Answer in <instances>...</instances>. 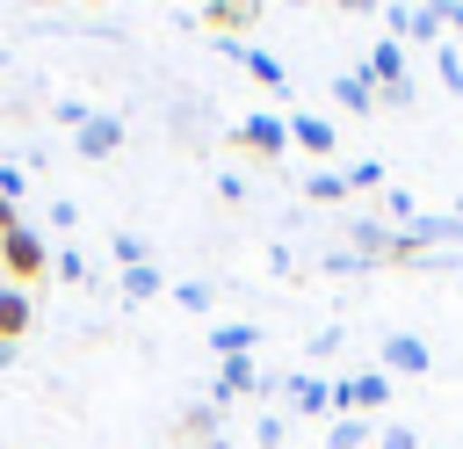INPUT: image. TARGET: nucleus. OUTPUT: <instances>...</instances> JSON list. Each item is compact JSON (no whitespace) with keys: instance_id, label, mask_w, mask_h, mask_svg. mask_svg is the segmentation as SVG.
<instances>
[{"instance_id":"nucleus-5","label":"nucleus","mask_w":463,"mask_h":449,"mask_svg":"<svg viewBox=\"0 0 463 449\" xmlns=\"http://www.w3.org/2000/svg\"><path fill=\"white\" fill-rule=\"evenodd\" d=\"M232 145H246V152H260V159H282V152H289V123H282V116H239V123H232Z\"/></svg>"},{"instance_id":"nucleus-15","label":"nucleus","mask_w":463,"mask_h":449,"mask_svg":"<svg viewBox=\"0 0 463 449\" xmlns=\"http://www.w3.org/2000/svg\"><path fill=\"white\" fill-rule=\"evenodd\" d=\"M253 340H260V326H210V348L232 362V355H253Z\"/></svg>"},{"instance_id":"nucleus-24","label":"nucleus","mask_w":463,"mask_h":449,"mask_svg":"<svg viewBox=\"0 0 463 449\" xmlns=\"http://www.w3.org/2000/svg\"><path fill=\"white\" fill-rule=\"evenodd\" d=\"M282 435H289V427H282V413H260V427H253V442H260V449H282Z\"/></svg>"},{"instance_id":"nucleus-18","label":"nucleus","mask_w":463,"mask_h":449,"mask_svg":"<svg viewBox=\"0 0 463 449\" xmlns=\"http://www.w3.org/2000/svg\"><path fill=\"white\" fill-rule=\"evenodd\" d=\"M181 435H195L203 449H224V442H217V406H195V413L181 420Z\"/></svg>"},{"instance_id":"nucleus-20","label":"nucleus","mask_w":463,"mask_h":449,"mask_svg":"<svg viewBox=\"0 0 463 449\" xmlns=\"http://www.w3.org/2000/svg\"><path fill=\"white\" fill-rule=\"evenodd\" d=\"M174 304H181V311H210L217 290H210V282H174Z\"/></svg>"},{"instance_id":"nucleus-23","label":"nucleus","mask_w":463,"mask_h":449,"mask_svg":"<svg viewBox=\"0 0 463 449\" xmlns=\"http://www.w3.org/2000/svg\"><path fill=\"white\" fill-rule=\"evenodd\" d=\"M383 210H391L398 224H412V217H420V203H412V188H383Z\"/></svg>"},{"instance_id":"nucleus-4","label":"nucleus","mask_w":463,"mask_h":449,"mask_svg":"<svg viewBox=\"0 0 463 449\" xmlns=\"http://www.w3.org/2000/svg\"><path fill=\"white\" fill-rule=\"evenodd\" d=\"M383 22H391V43H398V36H405V43H434V51L449 43V22H441V7H427V0H405V7H391Z\"/></svg>"},{"instance_id":"nucleus-28","label":"nucleus","mask_w":463,"mask_h":449,"mask_svg":"<svg viewBox=\"0 0 463 449\" xmlns=\"http://www.w3.org/2000/svg\"><path fill=\"white\" fill-rule=\"evenodd\" d=\"M0 196H7V203L22 196V167H0Z\"/></svg>"},{"instance_id":"nucleus-6","label":"nucleus","mask_w":463,"mask_h":449,"mask_svg":"<svg viewBox=\"0 0 463 449\" xmlns=\"http://www.w3.org/2000/svg\"><path fill=\"white\" fill-rule=\"evenodd\" d=\"M72 145H80V159H109V152H123V116L94 109V116L72 130Z\"/></svg>"},{"instance_id":"nucleus-31","label":"nucleus","mask_w":463,"mask_h":449,"mask_svg":"<svg viewBox=\"0 0 463 449\" xmlns=\"http://www.w3.org/2000/svg\"><path fill=\"white\" fill-rule=\"evenodd\" d=\"M7 362H14V348H7V340H0V369H7Z\"/></svg>"},{"instance_id":"nucleus-27","label":"nucleus","mask_w":463,"mask_h":449,"mask_svg":"<svg viewBox=\"0 0 463 449\" xmlns=\"http://www.w3.org/2000/svg\"><path fill=\"white\" fill-rule=\"evenodd\" d=\"M376 449H420V435H412V427H383V435H376Z\"/></svg>"},{"instance_id":"nucleus-25","label":"nucleus","mask_w":463,"mask_h":449,"mask_svg":"<svg viewBox=\"0 0 463 449\" xmlns=\"http://www.w3.org/2000/svg\"><path fill=\"white\" fill-rule=\"evenodd\" d=\"M87 116H94V109H87V101H80V94H58V123H72V130H80V123H87Z\"/></svg>"},{"instance_id":"nucleus-14","label":"nucleus","mask_w":463,"mask_h":449,"mask_svg":"<svg viewBox=\"0 0 463 449\" xmlns=\"http://www.w3.org/2000/svg\"><path fill=\"white\" fill-rule=\"evenodd\" d=\"M159 290H166V275H159L152 261H137V268H123V297H130V304H145V297H159Z\"/></svg>"},{"instance_id":"nucleus-3","label":"nucleus","mask_w":463,"mask_h":449,"mask_svg":"<svg viewBox=\"0 0 463 449\" xmlns=\"http://www.w3.org/2000/svg\"><path fill=\"white\" fill-rule=\"evenodd\" d=\"M391 391H398V384H391L383 369H354V377H340V384H333V413H354V420H369V413H376Z\"/></svg>"},{"instance_id":"nucleus-8","label":"nucleus","mask_w":463,"mask_h":449,"mask_svg":"<svg viewBox=\"0 0 463 449\" xmlns=\"http://www.w3.org/2000/svg\"><path fill=\"white\" fill-rule=\"evenodd\" d=\"M217 51H224L232 65H246V72H253L260 87H289V72H282V58H268L260 43H246V36H239V43H217Z\"/></svg>"},{"instance_id":"nucleus-26","label":"nucleus","mask_w":463,"mask_h":449,"mask_svg":"<svg viewBox=\"0 0 463 449\" xmlns=\"http://www.w3.org/2000/svg\"><path fill=\"white\" fill-rule=\"evenodd\" d=\"M116 261L137 268V261H145V239H137V232H116Z\"/></svg>"},{"instance_id":"nucleus-9","label":"nucleus","mask_w":463,"mask_h":449,"mask_svg":"<svg viewBox=\"0 0 463 449\" xmlns=\"http://www.w3.org/2000/svg\"><path fill=\"white\" fill-rule=\"evenodd\" d=\"M427 362H434L427 340H412V333H383V377H398V369H405V377H427Z\"/></svg>"},{"instance_id":"nucleus-17","label":"nucleus","mask_w":463,"mask_h":449,"mask_svg":"<svg viewBox=\"0 0 463 449\" xmlns=\"http://www.w3.org/2000/svg\"><path fill=\"white\" fill-rule=\"evenodd\" d=\"M362 442H376V435H369V420H354V413H340L333 435H326V449H362Z\"/></svg>"},{"instance_id":"nucleus-19","label":"nucleus","mask_w":463,"mask_h":449,"mask_svg":"<svg viewBox=\"0 0 463 449\" xmlns=\"http://www.w3.org/2000/svg\"><path fill=\"white\" fill-rule=\"evenodd\" d=\"M51 275H58V282H87V253H80V246H58V253H51Z\"/></svg>"},{"instance_id":"nucleus-11","label":"nucleus","mask_w":463,"mask_h":449,"mask_svg":"<svg viewBox=\"0 0 463 449\" xmlns=\"http://www.w3.org/2000/svg\"><path fill=\"white\" fill-rule=\"evenodd\" d=\"M289 413H304V420L333 413V384L326 377H289Z\"/></svg>"},{"instance_id":"nucleus-12","label":"nucleus","mask_w":463,"mask_h":449,"mask_svg":"<svg viewBox=\"0 0 463 449\" xmlns=\"http://www.w3.org/2000/svg\"><path fill=\"white\" fill-rule=\"evenodd\" d=\"M29 319H36V311H29V290L0 282V340H7V348H14L22 333H29Z\"/></svg>"},{"instance_id":"nucleus-21","label":"nucleus","mask_w":463,"mask_h":449,"mask_svg":"<svg viewBox=\"0 0 463 449\" xmlns=\"http://www.w3.org/2000/svg\"><path fill=\"white\" fill-rule=\"evenodd\" d=\"M354 188H383V159H354V167H347V196H354Z\"/></svg>"},{"instance_id":"nucleus-30","label":"nucleus","mask_w":463,"mask_h":449,"mask_svg":"<svg viewBox=\"0 0 463 449\" xmlns=\"http://www.w3.org/2000/svg\"><path fill=\"white\" fill-rule=\"evenodd\" d=\"M441 22H449V29H463V0H449V7H441Z\"/></svg>"},{"instance_id":"nucleus-22","label":"nucleus","mask_w":463,"mask_h":449,"mask_svg":"<svg viewBox=\"0 0 463 449\" xmlns=\"http://www.w3.org/2000/svg\"><path fill=\"white\" fill-rule=\"evenodd\" d=\"M434 72H441V80L463 94V51H456V43H441V51H434Z\"/></svg>"},{"instance_id":"nucleus-10","label":"nucleus","mask_w":463,"mask_h":449,"mask_svg":"<svg viewBox=\"0 0 463 449\" xmlns=\"http://www.w3.org/2000/svg\"><path fill=\"white\" fill-rule=\"evenodd\" d=\"M289 145H304V152H318V159H326L340 138H333V123H326V116H304V109H289Z\"/></svg>"},{"instance_id":"nucleus-16","label":"nucleus","mask_w":463,"mask_h":449,"mask_svg":"<svg viewBox=\"0 0 463 449\" xmlns=\"http://www.w3.org/2000/svg\"><path fill=\"white\" fill-rule=\"evenodd\" d=\"M304 196H311V203H347V174H333V167H318V174L304 181Z\"/></svg>"},{"instance_id":"nucleus-2","label":"nucleus","mask_w":463,"mask_h":449,"mask_svg":"<svg viewBox=\"0 0 463 449\" xmlns=\"http://www.w3.org/2000/svg\"><path fill=\"white\" fill-rule=\"evenodd\" d=\"M362 72L376 80V101H412V72H405V43H391V36H376L369 43V58H362Z\"/></svg>"},{"instance_id":"nucleus-7","label":"nucleus","mask_w":463,"mask_h":449,"mask_svg":"<svg viewBox=\"0 0 463 449\" xmlns=\"http://www.w3.org/2000/svg\"><path fill=\"white\" fill-rule=\"evenodd\" d=\"M246 391H268V377L253 369V355H232V362L217 369V384H210V406L224 413V406H232V398H246Z\"/></svg>"},{"instance_id":"nucleus-1","label":"nucleus","mask_w":463,"mask_h":449,"mask_svg":"<svg viewBox=\"0 0 463 449\" xmlns=\"http://www.w3.org/2000/svg\"><path fill=\"white\" fill-rule=\"evenodd\" d=\"M0 275H7L14 290H29L36 275H51V239L29 232V224H14V232L0 239Z\"/></svg>"},{"instance_id":"nucleus-29","label":"nucleus","mask_w":463,"mask_h":449,"mask_svg":"<svg viewBox=\"0 0 463 449\" xmlns=\"http://www.w3.org/2000/svg\"><path fill=\"white\" fill-rule=\"evenodd\" d=\"M14 224H22V210H14V203H7V196H0V239H7V232H14Z\"/></svg>"},{"instance_id":"nucleus-13","label":"nucleus","mask_w":463,"mask_h":449,"mask_svg":"<svg viewBox=\"0 0 463 449\" xmlns=\"http://www.w3.org/2000/svg\"><path fill=\"white\" fill-rule=\"evenodd\" d=\"M333 94L347 101V116H369V109H376V80H369L362 65H347V72L333 80Z\"/></svg>"}]
</instances>
